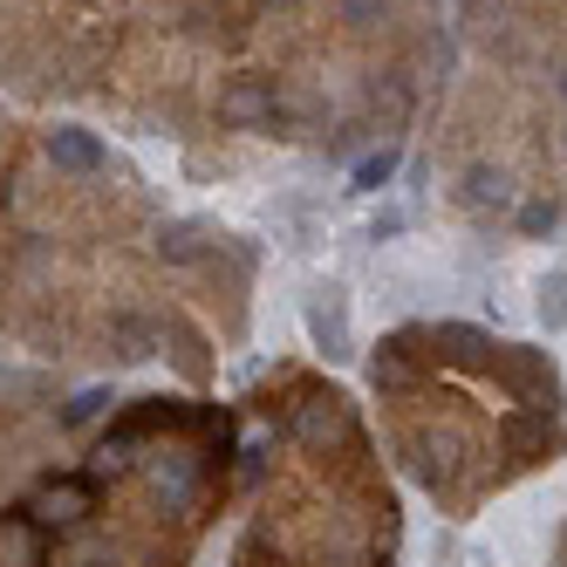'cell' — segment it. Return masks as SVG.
<instances>
[{
	"instance_id": "cell-15",
	"label": "cell",
	"mask_w": 567,
	"mask_h": 567,
	"mask_svg": "<svg viewBox=\"0 0 567 567\" xmlns=\"http://www.w3.org/2000/svg\"><path fill=\"white\" fill-rule=\"evenodd\" d=\"M554 90H560V103H567V69H560V83H554Z\"/></svg>"
},
{
	"instance_id": "cell-4",
	"label": "cell",
	"mask_w": 567,
	"mask_h": 567,
	"mask_svg": "<svg viewBox=\"0 0 567 567\" xmlns=\"http://www.w3.org/2000/svg\"><path fill=\"white\" fill-rule=\"evenodd\" d=\"M151 485H157V499H165V506H185L198 493V458L192 452H157L151 458Z\"/></svg>"
},
{
	"instance_id": "cell-11",
	"label": "cell",
	"mask_w": 567,
	"mask_h": 567,
	"mask_svg": "<svg viewBox=\"0 0 567 567\" xmlns=\"http://www.w3.org/2000/svg\"><path fill=\"white\" fill-rule=\"evenodd\" d=\"M370 377H377V390H403V383H411V370H403V355H396V349L377 355V370H370Z\"/></svg>"
},
{
	"instance_id": "cell-12",
	"label": "cell",
	"mask_w": 567,
	"mask_h": 567,
	"mask_svg": "<svg viewBox=\"0 0 567 567\" xmlns=\"http://www.w3.org/2000/svg\"><path fill=\"white\" fill-rule=\"evenodd\" d=\"M192 254H198V233L192 226H172L165 233V260H192Z\"/></svg>"
},
{
	"instance_id": "cell-14",
	"label": "cell",
	"mask_w": 567,
	"mask_h": 567,
	"mask_svg": "<svg viewBox=\"0 0 567 567\" xmlns=\"http://www.w3.org/2000/svg\"><path fill=\"white\" fill-rule=\"evenodd\" d=\"M383 8H390V0H342V14H349V21H377Z\"/></svg>"
},
{
	"instance_id": "cell-13",
	"label": "cell",
	"mask_w": 567,
	"mask_h": 567,
	"mask_svg": "<svg viewBox=\"0 0 567 567\" xmlns=\"http://www.w3.org/2000/svg\"><path fill=\"white\" fill-rule=\"evenodd\" d=\"M103 403H110V396H103V390H90V396H75V403H69L62 417H69V424H90V417L103 411Z\"/></svg>"
},
{
	"instance_id": "cell-5",
	"label": "cell",
	"mask_w": 567,
	"mask_h": 567,
	"mask_svg": "<svg viewBox=\"0 0 567 567\" xmlns=\"http://www.w3.org/2000/svg\"><path fill=\"white\" fill-rule=\"evenodd\" d=\"M458 198L465 206H513V178L499 172V165H465V178H458Z\"/></svg>"
},
{
	"instance_id": "cell-9",
	"label": "cell",
	"mask_w": 567,
	"mask_h": 567,
	"mask_svg": "<svg viewBox=\"0 0 567 567\" xmlns=\"http://www.w3.org/2000/svg\"><path fill=\"white\" fill-rule=\"evenodd\" d=\"M396 165H403V151H396V144H383V151H370V157H355L349 192H383V185L396 178Z\"/></svg>"
},
{
	"instance_id": "cell-6",
	"label": "cell",
	"mask_w": 567,
	"mask_h": 567,
	"mask_svg": "<svg viewBox=\"0 0 567 567\" xmlns=\"http://www.w3.org/2000/svg\"><path fill=\"white\" fill-rule=\"evenodd\" d=\"M34 506H42L34 519H62V526H75V519L90 513V478H55V485H49V493L34 499Z\"/></svg>"
},
{
	"instance_id": "cell-1",
	"label": "cell",
	"mask_w": 567,
	"mask_h": 567,
	"mask_svg": "<svg viewBox=\"0 0 567 567\" xmlns=\"http://www.w3.org/2000/svg\"><path fill=\"white\" fill-rule=\"evenodd\" d=\"M49 165L69 172V178H90V172L110 165V151H103V137L83 131V124H55V131H49Z\"/></svg>"
},
{
	"instance_id": "cell-2",
	"label": "cell",
	"mask_w": 567,
	"mask_h": 567,
	"mask_svg": "<svg viewBox=\"0 0 567 567\" xmlns=\"http://www.w3.org/2000/svg\"><path fill=\"white\" fill-rule=\"evenodd\" d=\"M219 124H233V131H260V124H274V90L254 83V75L226 83V90H219Z\"/></svg>"
},
{
	"instance_id": "cell-10",
	"label": "cell",
	"mask_w": 567,
	"mask_h": 567,
	"mask_svg": "<svg viewBox=\"0 0 567 567\" xmlns=\"http://www.w3.org/2000/svg\"><path fill=\"white\" fill-rule=\"evenodd\" d=\"M540 321H547V329H560V321H567V274L540 280Z\"/></svg>"
},
{
	"instance_id": "cell-7",
	"label": "cell",
	"mask_w": 567,
	"mask_h": 567,
	"mask_svg": "<svg viewBox=\"0 0 567 567\" xmlns=\"http://www.w3.org/2000/svg\"><path fill=\"white\" fill-rule=\"evenodd\" d=\"M308 329L329 342V355H349V301H342V288H329V301L308 308Z\"/></svg>"
},
{
	"instance_id": "cell-3",
	"label": "cell",
	"mask_w": 567,
	"mask_h": 567,
	"mask_svg": "<svg viewBox=\"0 0 567 567\" xmlns=\"http://www.w3.org/2000/svg\"><path fill=\"white\" fill-rule=\"evenodd\" d=\"M342 431H349V417H342L336 396H308V403H295V437L315 444V452H321V444H336Z\"/></svg>"
},
{
	"instance_id": "cell-8",
	"label": "cell",
	"mask_w": 567,
	"mask_h": 567,
	"mask_svg": "<svg viewBox=\"0 0 567 567\" xmlns=\"http://www.w3.org/2000/svg\"><path fill=\"white\" fill-rule=\"evenodd\" d=\"M554 226H560V198H547V192L513 198V233H519V239H547Z\"/></svg>"
}]
</instances>
